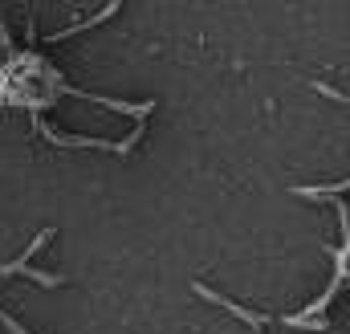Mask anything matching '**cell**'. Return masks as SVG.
Returning <instances> with one entry per match:
<instances>
[{
	"mask_svg": "<svg viewBox=\"0 0 350 334\" xmlns=\"http://www.w3.org/2000/svg\"><path fill=\"white\" fill-rule=\"evenodd\" d=\"M191 290H196V294H200V298H204V302H216V306H220V310H228V314H237V318H241V322H245V326H253V331H261L265 322H269V318H261V314H257V310H249V306H241V302H232V298H220V294H216V290H208V285H204V281H196V285H191Z\"/></svg>",
	"mask_w": 350,
	"mask_h": 334,
	"instance_id": "1",
	"label": "cell"
},
{
	"mask_svg": "<svg viewBox=\"0 0 350 334\" xmlns=\"http://www.w3.org/2000/svg\"><path fill=\"white\" fill-rule=\"evenodd\" d=\"M118 8H122V0H110V4H106V8H98V12H94L90 21H82V25H74V29H62V33H53L49 41H66V37H74V33H86V29H94V25H102V21H110V16H114Z\"/></svg>",
	"mask_w": 350,
	"mask_h": 334,
	"instance_id": "2",
	"label": "cell"
},
{
	"mask_svg": "<svg viewBox=\"0 0 350 334\" xmlns=\"http://www.w3.org/2000/svg\"><path fill=\"white\" fill-rule=\"evenodd\" d=\"M338 192H347V179H338V183H322V188H293V196H301V200H334Z\"/></svg>",
	"mask_w": 350,
	"mask_h": 334,
	"instance_id": "3",
	"label": "cell"
},
{
	"mask_svg": "<svg viewBox=\"0 0 350 334\" xmlns=\"http://www.w3.org/2000/svg\"><path fill=\"white\" fill-rule=\"evenodd\" d=\"M310 86H314V90H318L322 98H334L338 106H347V102H350V98H347V94H342V90H334V86H326V82H310Z\"/></svg>",
	"mask_w": 350,
	"mask_h": 334,
	"instance_id": "4",
	"label": "cell"
},
{
	"mask_svg": "<svg viewBox=\"0 0 350 334\" xmlns=\"http://www.w3.org/2000/svg\"><path fill=\"white\" fill-rule=\"evenodd\" d=\"M0 322H4V331H8V334H29L25 326H21V322H16V318H8L4 310H0Z\"/></svg>",
	"mask_w": 350,
	"mask_h": 334,
	"instance_id": "5",
	"label": "cell"
}]
</instances>
